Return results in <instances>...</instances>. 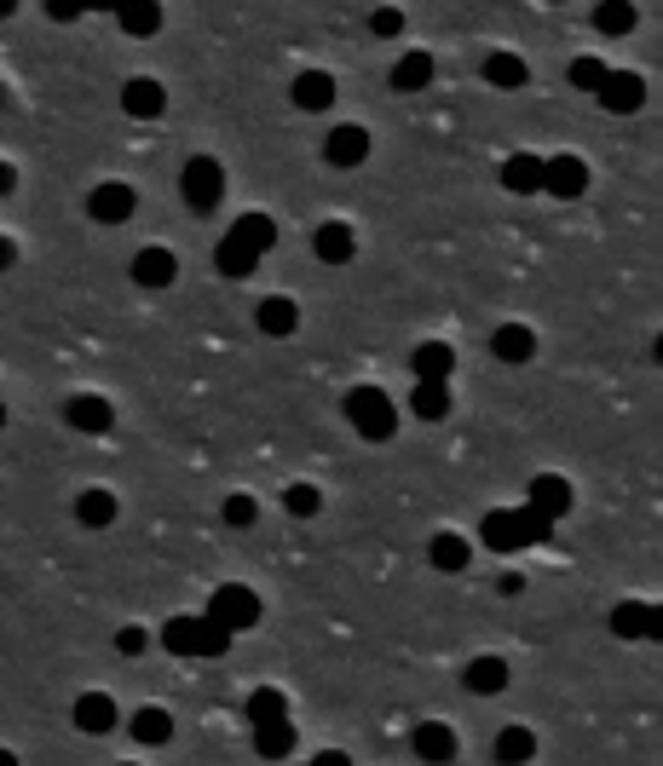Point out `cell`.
Returning <instances> with one entry per match:
<instances>
[{
    "label": "cell",
    "instance_id": "836d02e7",
    "mask_svg": "<svg viewBox=\"0 0 663 766\" xmlns=\"http://www.w3.org/2000/svg\"><path fill=\"white\" fill-rule=\"evenodd\" d=\"M254 750L266 755V761H284L294 750V726L289 720H277V726H254Z\"/></svg>",
    "mask_w": 663,
    "mask_h": 766
},
{
    "label": "cell",
    "instance_id": "74e56055",
    "mask_svg": "<svg viewBox=\"0 0 663 766\" xmlns=\"http://www.w3.org/2000/svg\"><path fill=\"white\" fill-rule=\"evenodd\" d=\"M219 519H226L231 531H254V524H260V501H254V496H226Z\"/></svg>",
    "mask_w": 663,
    "mask_h": 766
},
{
    "label": "cell",
    "instance_id": "603a6c76",
    "mask_svg": "<svg viewBox=\"0 0 663 766\" xmlns=\"http://www.w3.org/2000/svg\"><path fill=\"white\" fill-rule=\"evenodd\" d=\"M226 236H237L249 254H260V259H266V254L277 248V219H272V214H243V219H237V226H231Z\"/></svg>",
    "mask_w": 663,
    "mask_h": 766
},
{
    "label": "cell",
    "instance_id": "3957f363",
    "mask_svg": "<svg viewBox=\"0 0 663 766\" xmlns=\"http://www.w3.org/2000/svg\"><path fill=\"white\" fill-rule=\"evenodd\" d=\"M260 594L254 588H243V582H226V588H214V599H208V617L219 622V629H231V634H249V629H260Z\"/></svg>",
    "mask_w": 663,
    "mask_h": 766
},
{
    "label": "cell",
    "instance_id": "f1b7e54d",
    "mask_svg": "<svg viewBox=\"0 0 663 766\" xmlns=\"http://www.w3.org/2000/svg\"><path fill=\"white\" fill-rule=\"evenodd\" d=\"M214 266H219V277H254V266H260V254H249L237 236H219V248H214Z\"/></svg>",
    "mask_w": 663,
    "mask_h": 766
},
{
    "label": "cell",
    "instance_id": "d590c367",
    "mask_svg": "<svg viewBox=\"0 0 663 766\" xmlns=\"http://www.w3.org/2000/svg\"><path fill=\"white\" fill-rule=\"evenodd\" d=\"M162 652H173V657H196V617H173V622H162Z\"/></svg>",
    "mask_w": 663,
    "mask_h": 766
},
{
    "label": "cell",
    "instance_id": "4316f807",
    "mask_svg": "<svg viewBox=\"0 0 663 766\" xmlns=\"http://www.w3.org/2000/svg\"><path fill=\"white\" fill-rule=\"evenodd\" d=\"M410 410H415L421 421H445V415H450V380H415Z\"/></svg>",
    "mask_w": 663,
    "mask_h": 766
},
{
    "label": "cell",
    "instance_id": "7402d4cb",
    "mask_svg": "<svg viewBox=\"0 0 663 766\" xmlns=\"http://www.w3.org/2000/svg\"><path fill=\"white\" fill-rule=\"evenodd\" d=\"M502 185H508L514 196H537L542 191V156L514 150L508 161H502Z\"/></svg>",
    "mask_w": 663,
    "mask_h": 766
},
{
    "label": "cell",
    "instance_id": "5b68a950",
    "mask_svg": "<svg viewBox=\"0 0 663 766\" xmlns=\"http://www.w3.org/2000/svg\"><path fill=\"white\" fill-rule=\"evenodd\" d=\"M64 421H70V433H87V438H105L116 427V403L110 398H98V392H75L64 403Z\"/></svg>",
    "mask_w": 663,
    "mask_h": 766
},
{
    "label": "cell",
    "instance_id": "d4e9b609",
    "mask_svg": "<svg viewBox=\"0 0 663 766\" xmlns=\"http://www.w3.org/2000/svg\"><path fill=\"white\" fill-rule=\"evenodd\" d=\"M427 559H433V564H438V571H445V576H456V571H468L473 548H468V542H461L456 531H438V536L427 542Z\"/></svg>",
    "mask_w": 663,
    "mask_h": 766
},
{
    "label": "cell",
    "instance_id": "484cf974",
    "mask_svg": "<svg viewBox=\"0 0 663 766\" xmlns=\"http://www.w3.org/2000/svg\"><path fill=\"white\" fill-rule=\"evenodd\" d=\"M128 732H133L138 743H168V738H173V715L162 709V703H145V709H133Z\"/></svg>",
    "mask_w": 663,
    "mask_h": 766
},
{
    "label": "cell",
    "instance_id": "7c38bea8",
    "mask_svg": "<svg viewBox=\"0 0 663 766\" xmlns=\"http://www.w3.org/2000/svg\"><path fill=\"white\" fill-rule=\"evenodd\" d=\"M122 110L133 115V121H156L168 110V87L156 75H133L128 87H122Z\"/></svg>",
    "mask_w": 663,
    "mask_h": 766
},
{
    "label": "cell",
    "instance_id": "d6a6232c",
    "mask_svg": "<svg viewBox=\"0 0 663 766\" xmlns=\"http://www.w3.org/2000/svg\"><path fill=\"white\" fill-rule=\"evenodd\" d=\"M249 720H254V726H277V720H289V697L277 692V685H260V692L249 697Z\"/></svg>",
    "mask_w": 663,
    "mask_h": 766
},
{
    "label": "cell",
    "instance_id": "7a4b0ae2",
    "mask_svg": "<svg viewBox=\"0 0 663 766\" xmlns=\"http://www.w3.org/2000/svg\"><path fill=\"white\" fill-rule=\"evenodd\" d=\"M179 196H185L191 214H214L226 202V168L214 156H191L185 173H179Z\"/></svg>",
    "mask_w": 663,
    "mask_h": 766
},
{
    "label": "cell",
    "instance_id": "5bb4252c",
    "mask_svg": "<svg viewBox=\"0 0 663 766\" xmlns=\"http://www.w3.org/2000/svg\"><path fill=\"white\" fill-rule=\"evenodd\" d=\"M116 24H122V35L133 40H150V35H162V0H116Z\"/></svg>",
    "mask_w": 663,
    "mask_h": 766
},
{
    "label": "cell",
    "instance_id": "ba28073f",
    "mask_svg": "<svg viewBox=\"0 0 663 766\" xmlns=\"http://www.w3.org/2000/svg\"><path fill=\"white\" fill-rule=\"evenodd\" d=\"M70 720L82 726L87 738H105V732H116L122 709H116V697H110V692H82V697L70 703Z\"/></svg>",
    "mask_w": 663,
    "mask_h": 766
},
{
    "label": "cell",
    "instance_id": "ffe728a7",
    "mask_svg": "<svg viewBox=\"0 0 663 766\" xmlns=\"http://www.w3.org/2000/svg\"><path fill=\"white\" fill-rule=\"evenodd\" d=\"M116 513H122L116 490H82L75 496V524H82V531H110Z\"/></svg>",
    "mask_w": 663,
    "mask_h": 766
},
{
    "label": "cell",
    "instance_id": "f6af8a7d",
    "mask_svg": "<svg viewBox=\"0 0 663 766\" xmlns=\"http://www.w3.org/2000/svg\"><path fill=\"white\" fill-rule=\"evenodd\" d=\"M312 766H352V761L340 755V750H324V755H312Z\"/></svg>",
    "mask_w": 663,
    "mask_h": 766
},
{
    "label": "cell",
    "instance_id": "44dd1931",
    "mask_svg": "<svg viewBox=\"0 0 663 766\" xmlns=\"http://www.w3.org/2000/svg\"><path fill=\"white\" fill-rule=\"evenodd\" d=\"M491 352L502 363H531L537 357V335H531V323H502V329L491 335Z\"/></svg>",
    "mask_w": 663,
    "mask_h": 766
},
{
    "label": "cell",
    "instance_id": "ee69618b",
    "mask_svg": "<svg viewBox=\"0 0 663 766\" xmlns=\"http://www.w3.org/2000/svg\"><path fill=\"white\" fill-rule=\"evenodd\" d=\"M116 652L138 657V652H145V629H122V634H116Z\"/></svg>",
    "mask_w": 663,
    "mask_h": 766
},
{
    "label": "cell",
    "instance_id": "ac0fdd59",
    "mask_svg": "<svg viewBox=\"0 0 663 766\" xmlns=\"http://www.w3.org/2000/svg\"><path fill=\"white\" fill-rule=\"evenodd\" d=\"M312 248H317V259H324V266H347V259L358 254V236H352L347 219H329V226L312 231Z\"/></svg>",
    "mask_w": 663,
    "mask_h": 766
},
{
    "label": "cell",
    "instance_id": "f546056e",
    "mask_svg": "<svg viewBox=\"0 0 663 766\" xmlns=\"http://www.w3.org/2000/svg\"><path fill=\"white\" fill-rule=\"evenodd\" d=\"M433 81V58L427 52H405L393 64V93H421Z\"/></svg>",
    "mask_w": 663,
    "mask_h": 766
},
{
    "label": "cell",
    "instance_id": "8992f818",
    "mask_svg": "<svg viewBox=\"0 0 663 766\" xmlns=\"http://www.w3.org/2000/svg\"><path fill=\"white\" fill-rule=\"evenodd\" d=\"M542 191L559 196V202H577L589 191V168H582V156H542Z\"/></svg>",
    "mask_w": 663,
    "mask_h": 766
},
{
    "label": "cell",
    "instance_id": "4fadbf2b",
    "mask_svg": "<svg viewBox=\"0 0 663 766\" xmlns=\"http://www.w3.org/2000/svg\"><path fill=\"white\" fill-rule=\"evenodd\" d=\"M173 277H179V259H173V248H162V242H150V248L133 254V282L138 289H168Z\"/></svg>",
    "mask_w": 663,
    "mask_h": 766
},
{
    "label": "cell",
    "instance_id": "6da1fadb",
    "mask_svg": "<svg viewBox=\"0 0 663 766\" xmlns=\"http://www.w3.org/2000/svg\"><path fill=\"white\" fill-rule=\"evenodd\" d=\"M347 421L358 433H364L370 443H387L398 433V410H393V398L381 392V387H352L347 392Z\"/></svg>",
    "mask_w": 663,
    "mask_h": 766
},
{
    "label": "cell",
    "instance_id": "c3c4849f",
    "mask_svg": "<svg viewBox=\"0 0 663 766\" xmlns=\"http://www.w3.org/2000/svg\"><path fill=\"white\" fill-rule=\"evenodd\" d=\"M87 12H116V0H82Z\"/></svg>",
    "mask_w": 663,
    "mask_h": 766
},
{
    "label": "cell",
    "instance_id": "9a60e30c",
    "mask_svg": "<svg viewBox=\"0 0 663 766\" xmlns=\"http://www.w3.org/2000/svg\"><path fill=\"white\" fill-rule=\"evenodd\" d=\"M254 329L272 335V340H289V335L300 329V306H294L289 294H266V300L254 306Z\"/></svg>",
    "mask_w": 663,
    "mask_h": 766
},
{
    "label": "cell",
    "instance_id": "cb8c5ba5",
    "mask_svg": "<svg viewBox=\"0 0 663 766\" xmlns=\"http://www.w3.org/2000/svg\"><path fill=\"white\" fill-rule=\"evenodd\" d=\"M491 755H496V766H531V755H537V732H531V726H502Z\"/></svg>",
    "mask_w": 663,
    "mask_h": 766
},
{
    "label": "cell",
    "instance_id": "60d3db41",
    "mask_svg": "<svg viewBox=\"0 0 663 766\" xmlns=\"http://www.w3.org/2000/svg\"><path fill=\"white\" fill-rule=\"evenodd\" d=\"M370 29L375 35H398V29H405V12H398V7H375L370 12Z\"/></svg>",
    "mask_w": 663,
    "mask_h": 766
},
{
    "label": "cell",
    "instance_id": "681fc988",
    "mask_svg": "<svg viewBox=\"0 0 663 766\" xmlns=\"http://www.w3.org/2000/svg\"><path fill=\"white\" fill-rule=\"evenodd\" d=\"M17 12V0H0V24H7V17Z\"/></svg>",
    "mask_w": 663,
    "mask_h": 766
},
{
    "label": "cell",
    "instance_id": "f35d334b",
    "mask_svg": "<svg viewBox=\"0 0 663 766\" xmlns=\"http://www.w3.org/2000/svg\"><path fill=\"white\" fill-rule=\"evenodd\" d=\"M284 508H289L294 519H312L317 508H324V496H317L312 484H289V490H284Z\"/></svg>",
    "mask_w": 663,
    "mask_h": 766
},
{
    "label": "cell",
    "instance_id": "7bdbcfd3",
    "mask_svg": "<svg viewBox=\"0 0 663 766\" xmlns=\"http://www.w3.org/2000/svg\"><path fill=\"white\" fill-rule=\"evenodd\" d=\"M41 7H47V17H52V24H75V17L87 12L82 0H41Z\"/></svg>",
    "mask_w": 663,
    "mask_h": 766
},
{
    "label": "cell",
    "instance_id": "bcb514c9",
    "mask_svg": "<svg viewBox=\"0 0 663 766\" xmlns=\"http://www.w3.org/2000/svg\"><path fill=\"white\" fill-rule=\"evenodd\" d=\"M12 259H17V248H12V236H0V271H7V266H12Z\"/></svg>",
    "mask_w": 663,
    "mask_h": 766
},
{
    "label": "cell",
    "instance_id": "52a82bcc",
    "mask_svg": "<svg viewBox=\"0 0 663 766\" xmlns=\"http://www.w3.org/2000/svg\"><path fill=\"white\" fill-rule=\"evenodd\" d=\"M133 208H138V196L122 179H105V185H93V196H87V214L98 226H122V219H133Z\"/></svg>",
    "mask_w": 663,
    "mask_h": 766
},
{
    "label": "cell",
    "instance_id": "277c9868",
    "mask_svg": "<svg viewBox=\"0 0 663 766\" xmlns=\"http://www.w3.org/2000/svg\"><path fill=\"white\" fill-rule=\"evenodd\" d=\"M594 98H600V110H612V115H635L640 105H647V81H640L635 70H606Z\"/></svg>",
    "mask_w": 663,
    "mask_h": 766
},
{
    "label": "cell",
    "instance_id": "1f68e13d",
    "mask_svg": "<svg viewBox=\"0 0 663 766\" xmlns=\"http://www.w3.org/2000/svg\"><path fill=\"white\" fill-rule=\"evenodd\" d=\"M526 64H519V58L514 52H491L485 58V81H491V87H502V93H514V87H526Z\"/></svg>",
    "mask_w": 663,
    "mask_h": 766
},
{
    "label": "cell",
    "instance_id": "8fae6325",
    "mask_svg": "<svg viewBox=\"0 0 663 766\" xmlns=\"http://www.w3.org/2000/svg\"><path fill=\"white\" fill-rule=\"evenodd\" d=\"M289 98H294V110L324 115V110H335V75H329V70H300L294 87H289Z\"/></svg>",
    "mask_w": 663,
    "mask_h": 766
},
{
    "label": "cell",
    "instance_id": "816d5d0a",
    "mask_svg": "<svg viewBox=\"0 0 663 766\" xmlns=\"http://www.w3.org/2000/svg\"><path fill=\"white\" fill-rule=\"evenodd\" d=\"M116 766H138V761H116Z\"/></svg>",
    "mask_w": 663,
    "mask_h": 766
},
{
    "label": "cell",
    "instance_id": "83f0119b",
    "mask_svg": "<svg viewBox=\"0 0 663 766\" xmlns=\"http://www.w3.org/2000/svg\"><path fill=\"white\" fill-rule=\"evenodd\" d=\"M612 629L617 634H658V605H647V599H629V605H617L612 611Z\"/></svg>",
    "mask_w": 663,
    "mask_h": 766
},
{
    "label": "cell",
    "instance_id": "e575fe53",
    "mask_svg": "<svg viewBox=\"0 0 663 766\" xmlns=\"http://www.w3.org/2000/svg\"><path fill=\"white\" fill-rule=\"evenodd\" d=\"M231 640H237V634H231V629H219L208 611L196 617V657H226V652H231Z\"/></svg>",
    "mask_w": 663,
    "mask_h": 766
},
{
    "label": "cell",
    "instance_id": "d6986e66",
    "mask_svg": "<svg viewBox=\"0 0 663 766\" xmlns=\"http://www.w3.org/2000/svg\"><path fill=\"white\" fill-rule=\"evenodd\" d=\"M485 548H491V554L526 548V519H519V508H496V513H485Z\"/></svg>",
    "mask_w": 663,
    "mask_h": 766
},
{
    "label": "cell",
    "instance_id": "7dc6e473",
    "mask_svg": "<svg viewBox=\"0 0 663 766\" xmlns=\"http://www.w3.org/2000/svg\"><path fill=\"white\" fill-rule=\"evenodd\" d=\"M12 185H17V173H12V168H7V161H0V196H7V191H12Z\"/></svg>",
    "mask_w": 663,
    "mask_h": 766
},
{
    "label": "cell",
    "instance_id": "8d00e7d4",
    "mask_svg": "<svg viewBox=\"0 0 663 766\" xmlns=\"http://www.w3.org/2000/svg\"><path fill=\"white\" fill-rule=\"evenodd\" d=\"M594 24L606 29V35H629V29H635V7H629V0H600V7H594Z\"/></svg>",
    "mask_w": 663,
    "mask_h": 766
},
{
    "label": "cell",
    "instance_id": "b9f144b4",
    "mask_svg": "<svg viewBox=\"0 0 663 766\" xmlns=\"http://www.w3.org/2000/svg\"><path fill=\"white\" fill-rule=\"evenodd\" d=\"M519 519H526V542H549L554 536V519H542L537 508H519Z\"/></svg>",
    "mask_w": 663,
    "mask_h": 766
},
{
    "label": "cell",
    "instance_id": "30bf717a",
    "mask_svg": "<svg viewBox=\"0 0 663 766\" xmlns=\"http://www.w3.org/2000/svg\"><path fill=\"white\" fill-rule=\"evenodd\" d=\"M410 750H415V761H427V766L456 761V726H445V720H421L415 732H410Z\"/></svg>",
    "mask_w": 663,
    "mask_h": 766
},
{
    "label": "cell",
    "instance_id": "f907efd6",
    "mask_svg": "<svg viewBox=\"0 0 663 766\" xmlns=\"http://www.w3.org/2000/svg\"><path fill=\"white\" fill-rule=\"evenodd\" d=\"M0 766H17V755H12V750H0Z\"/></svg>",
    "mask_w": 663,
    "mask_h": 766
},
{
    "label": "cell",
    "instance_id": "e0dca14e",
    "mask_svg": "<svg viewBox=\"0 0 663 766\" xmlns=\"http://www.w3.org/2000/svg\"><path fill=\"white\" fill-rule=\"evenodd\" d=\"M410 375L415 380H450L456 375V346L450 340H421L410 352Z\"/></svg>",
    "mask_w": 663,
    "mask_h": 766
},
{
    "label": "cell",
    "instance_id": "4dcf8cb0",
    "mask_svg": "<svg viewBox=\"0 0 663 766\" xmlns=\"http://www.w3.org/2000/svg\"><path fill=\"white\" fill-rule=\"evenodd\" d=\"M502 685H508V662L502 657H473L468 662V692L491 697V692H502Z\"/></svg>",
    "mask_w": 663,
    "mask_h": 766
},
{
    "label": "cell",
    "instance_id": "2e32d148",
    "mask_svg": "<svg viewBox=\"0 0 663 766\" xmlns=\"http://www.w3.org/2000/svg\"><path fill=\"white\" fill-rule=\"evenodd\" d=\"M571 484L559 478V473H542V478H531V496H526V508H537L542 519H566L571 513Z\"/></svg>",
    "mask_w": 663,
    "mask_h": 766
},
{
    "label": "cell",
    "instance_id": "9c48e42d",
    "mask_svg": "<svg viewBox=\"0 0 663 766\" xmlns=\"http://www.w3.org/2000/svg\"><path fill=\"white\" fill-rule=\"evenodd\" d=\"M324 161H329V168H364V161H370V133L358 127V121L335 127V133L324 138Z\"/></svg>",
    "mask_w": 663,
    "mask_h": 766
},
{
    "label": "cell",
    "instance_id": "ab89813d",
    "mask_svg": "<svg viewBox=\"0 0 663 766\" xmlns=\"http://www.w3.org/2000/svg\"><path fill=\"white\" fill-rule=\"evenodd\" d=\"M606 70H612V64H600V58H577V64H571V87H577V93H594L600 81H606Z\"/></svg>",
    "mask_w": 663,
    "mask_h": 766
}]
</instances>
